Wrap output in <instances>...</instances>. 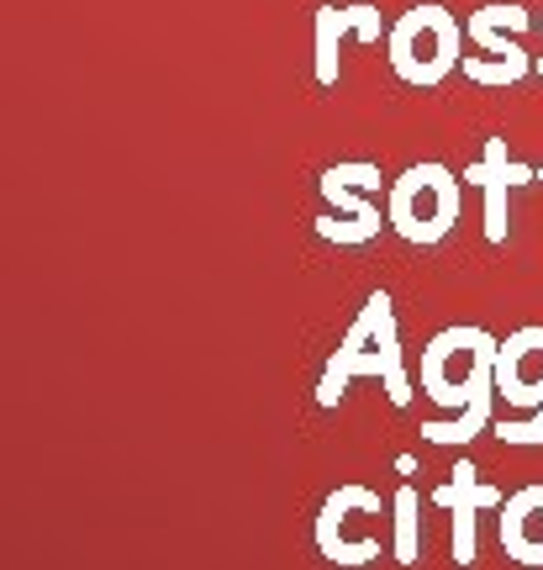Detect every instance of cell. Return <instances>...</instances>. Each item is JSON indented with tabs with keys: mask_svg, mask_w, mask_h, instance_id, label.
I'll use <instances>...</instances> for the list:
<instances>
[{
	"mask_svg": "<svg viewBox=\"0 0 543 570\" xmlns=\"http://www.w3.org/2000/svg\"><path fill=\"white\" fill-rule=\"evenodd\" d=\"M539 185H543V164H539Z\"/></svg>",
	"mask_w": 543,
	"mask_h": 570,
	"instance_id": "cell-15",
	"label": "cell"
},
{
	"mask_svg": "<svg viewBox=\"0 0 543 570\" xmlns=\"http://www.w3.org/2000/svg\"><path fill=\"white\" fill-rule=\"evenodd\" d=\"M464 21L438 6V0H423L402 17L391 21V38H385V53H391V69L396 80L417 85V90H433L443 85L454 69L464 63Z\"/></svg>",
	"mask_w": 543,
	"mask_h": 570,
	"instance_id": "cell-3",
	"label": "cell"
},
{
	"mask_svg": "<svg viewBox=\"0 0 543 570\" xmlns=\"http://www.w3.org/2000/svg\"><path fill=\"white\" fill-rule=\"evenodd\" d=\"M464 206V180L438 159L412 164L406 175L391 180V196H385V217H391V233L412 248H433L443 244L454 223H460Z\"/></svg>",
	"mask_w": 543,
	"mask_h": 570,
	"instance_id": "cell-4",
	"label": "cell"
},
{
	"mask_svg": "<svg viewBox=\"0 0 543 570\" xmlns=\"http://www.w3.org/2000/svg\"><path fill=\"white\" fill-rule=\"evenodd\" d=\"M539 32H543V21H539ZM533 75H539V80H543V59H533Z\"/></svg>",
	"mask_w": 543,
	"mask_h": 570,
	"instance_id": "cell-14",
	"label": "cell"
},
{
	"mask_svg": "<svg viewBox=\"0 0 543 570\" xmlns=\"http://www.w3.org/2000/svg\"><path fill=\"white\" fill-rule=\"evenodd\" d=\"M464 185H475L485 196V244L502 248L506 233H512V212H506V202H512V190L517 185H533L539 180V169L523 159H512L506 154V138H485V154L475 164H464Z\"/></svg>",
	"mask_w": 543,
	"mask_h": 570,
	"instance_id": "cell-9",
	"label": "cell"
},
{
	"mask_svg": "<svg viewBox=\"0 0 543 570\" xmlns=\"http://www.w3.org/2000/svg\"><path fill=\"white\" fill-rule=\"evenodd\" d=\"M502 502L506 497L496 487H485L481 470L470 460L448 470V481L438 487V508H448V554H454L460 570H475V560H481V512L502 508Z\"/></svg>",
	"mask_w": 543,
	"mask_h": 570,
	"instance_id": "cell-8",
	"label": "cell"
},
{
	"mask_svg": "<svg viewBox=\"0 0 543 570\" xmlns=\"http://www.w3.org/2000/svg\"><path fill=\"white\" fill-rule=\"evenodd\" d=\"M312 38H317V53H312V69H317V85L323 90H333V85L343 80V38H359V42H375L391 38V27H385L381 6H369V0H359V6H323L317 17H312Z\"/></svg>",
	"mask_w": 543,
	"mask_h": 570,
	"instance_id": "cell-10",
	"label": "cell"
},
{
	"mask_svg": "<svg viewBox=\"0 0 543 570\" xmlns=\"http://www.w3.org/2000/svg\"><path fill=\"white\" fill-rule=\"evenodd\" d=\"M496 348L502 338L475 323L443 327L423 344L417 365V391L443 412H454L448 423H423V444L464 449L470 439L491 433L496 423Z\"/></svg>",
	"mask_w": 543,
	"mask_h": 570,
	"instance_id": "cell-1",
	"label": "cell"
},
{
	"mask_svg": "<svg viewBox=\"0 0 543 570\" xmlns=\"http://www.w3.org/2000/svg\"><path fill=\"white\" fill-rule=\"evenodd\" d=\"M381 518H385L381 491L359 487V481L327 491L323 508H317V529H312L327 566L359 570V566H375L381 554H391V533L381 529Z\"/></svg>",
	"mask_w": 543,
	"mask_h": 570,
	"instance_id": "cell-5",
	"label": "cell"
},
{
	"mask_svg": "<svg viewBox=\"0 0 543 570\" xmlns=\"http://www.w3.org/2000/svg\"><path fill=\"white\" fill-rule=\"evenodd\" d=\"M496 396L517 412L543 407V323L512 327L496 348Z\"/></svg>",
	"mask_w": 543,
	"mask_h": 570,
	"instance_id": "cell-11",
	"label": "cell"
},
{
	"mask_svg": "<svg viewBox=\"0 0 543 570\" xmlns=\"http://www.w3.org/2000/svg\"><path fill=\"white\" fill-rule=\"evenodd\" d=\"M527 32V11L517 0H491L464 17V38L475 53H464V80L475 85H517L533 75V59L517 38Z\"/></svg>",
	"mask_w": 543,
	"mask_h": 570,
	"instance_id": "cell-7",
	"label": "cell"
},
{
	"mask_svg": "<svg viewBox=\"0 0 543 570\" xmlns=\"http://www.w3.org/2000/svg\"><path fill=\"white\" fill-rule=\"evenodd\" d=\"M354 381H381L391 407H412V375H406V354H402V327H396V306L385 291H369L359 306V317L348 323L343 344L333 348L323 381H317V407L333 412L343 402V391Z\"/></svg>",
	"mask_w": 543,
	"mask_h": 570,
	"instance_id": "cell-2",
	"label": "cell"
},
{
	"mask_svg": "<svg viewBox=\"0 0 543 570\" xmlns=\"http://www.w3.org/2000/svg\"><path fill=\"white\" fill-rule=\"evenodd\" d=\"M496 539H502L506 560L539 570L543 566V481L533 487H517L502 502V518H496Z\"/></svg>",
	"mask_w": 543,
	"mask_h": 570,
	"instance_id": "cell-12",
	"label": "cell"
},
{
	"mask_svg": "<svg viewBox=\"0 0 543 570\" xmlns=\"http://www.w3.org/2000/svg\"><path fill=\"white\" fill-rule=\"evenodd\" d=\"M391 560L396 566L423 560V497H417V487H402L391 497Z\"/></svg>",
	"mask_w": 543,
	"mask_h": 570,
	"instance_id": "cell-13",
	"label": "cell"
},
{
	"mask_svg": "<svg viewBox=\"0 0 543 570\" xmlns=\"http://www.w3.org/2000/svg\"><path fill=\"white\" fill-rule=\"evenodd\" d=\"M381 180H385L381 164H369V159H343L333 169H323L317 190H323V202H327V217H317V238H327V244H338V248L375 244L381 227H391V217L369 202V190H381Z\"/></svg>",
	"mask_w": 543,
	"mask_h": 570,
	"instance_id": "cell-6",
	"label": "cell"
}]
</instances>
